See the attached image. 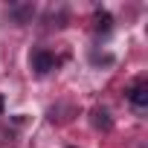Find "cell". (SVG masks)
Instances as JSON below:
<instances>
[{"label": "cell", "mask_w": 148, "mask_h": 148, "mask_svg": "<svg viewBox=\"0 0 148 148\" xmlns=\"http://www.w3.org/2000/svg\"><path fill=\"white\" fill-rule=\"evenodd\" d=\"M55 55L49 52V49H35L32 52V70L38 73V76H47L49 70H55Z\"/></svg>", "instance_id": "cell-2"}, {"label": "cell", "mask_w": 148, "mask_h": 148, "mask_svg": "<svg viewBox=\"0 0 148 148\" xmlns=\"http://www.w3.org/2000/svg\"><path fill=\"white\" fill-rule=\"evenodd\" d=\"M128 102L136 113H145L148 110V84L145 82H136L131 90H128Z\"/></svg>", "instance_id": "cell-1"}, {"label": "cell", "mask_w": 148, "mask_h": 148, "mask_svg": "<svg viewBox=\"0 0 148 148\" xmlns=\"http://www.w3.org/2000/svg\"><path fill=\"white\" fill-rule=\"evenodd\" d=\"M32 12H35L32 6H12V18H15L18 23H23V21H29V18H32Z\"/></svg>", "instance_id": "cell-5"}, {"label": "cell", "mask_w": 148, "mask_h": 148, "mask_svg": "<svg viewBox=\"0 0 148 148\" xmlns=\"http://www.w3.org/2000/svg\"><path fill=\"white\" fill-rule=\"evenodd\" d=\"M93 21H96V32H105V35H108V32L113 29V18H110L108 12H96Z\"/></svg>", "instance_id": "cell-4"}, {"label": "cell", "mask_w": 148, "mask_h": 148, "mask_svg": "<svg viewBox=\"0 0 148 148\" xmlns=\"http://www.w3.org/2000/svg\"><path fill=\"white\" fill-rule=\"evenodd\" d=\"M3 108H6V99H3V96H0V113H3Z\"/></svg>", "instance_id": "cell-6"}, {"label": "cell", "mask_w": 148, "mask_h": 148, "mask_svg": "<svg viewBox=\"0 0 148 148\" xmlns=\"http://www.w3.org/2000/svg\"><path fill=\"white\" fill-rule=\"evenodd\" d=\"M93 125H96V128H102V131H110V125H113V119H110V110H105V108H96V110H93Z\"/></svg>", "instance_id": "cell-3"}]
</instances>
